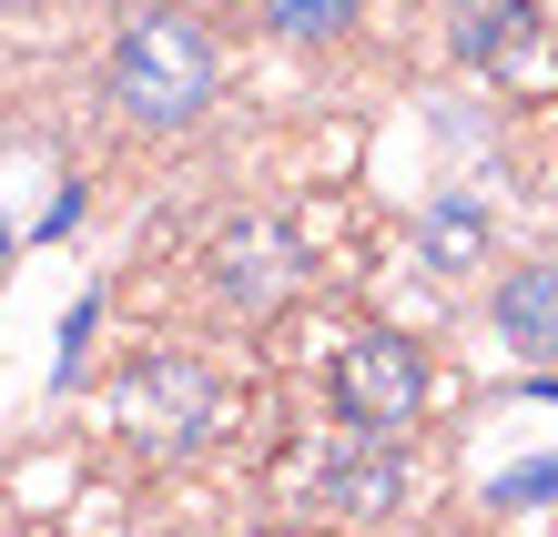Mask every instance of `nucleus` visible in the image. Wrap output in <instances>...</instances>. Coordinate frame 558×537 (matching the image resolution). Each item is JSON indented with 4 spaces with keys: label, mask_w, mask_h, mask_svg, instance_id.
Wrapping results in <instances>:
<instances>
[{
    "label": "nucleus",
    "mask_w": 558,
    "mask_h": 537,
    "mask_svg": "<svg viewBox=\"0 0 558 537\" xmlns=\"http://www.w3.org/2000/svg\"><path fill=\"white\" fill-rule=\"evenodd\" d=\"M386 447H397V436H376V456H336V466H325V508H345V517H386V508H397L407 477H397Z\"/></svg>",
    "instance_id": "obj_7"
},
{
    "label": "nucleus",
    "mask_w": 558,
    "mask_h": 537,
    "mask_svg": "<svg viewBox=\"0 0 558 537\" xmlns=\"http://www.w3.org/2000/svg\"><path fill=\"white\" fill-rule=\"evenodd\" d=\"M529 41H538V0H457V21H447V51L468 72H518Z\"/></svg>",
    "instance_id": "obj_5"
},
{
    "label": "nucleus",
    "mask_w": 558,
    "mask_h": 537,
    "mask_svg": "<svg viewBox=\"0 0 558 537\" xmlns=\"http://www.w3.org/2000/svg\"><path fill=\"white\" fill-rule=\"evenodd\" d=\"M204 284H214V305L234 325H265V315L294 305V284H305V244H294L275 213H234L204 244Z\"/></svg>",
    "instance_id": "obj_3"
},
{
    "label": "nucleus",
    "mask_w": 558,
    "mask_h": 537,
    "mask_svg": "<svg viewBox=\"0 0 558 537\" xmlns=\"http://www.w3.org/2000/svg\"><path fill=\"white\" fill-rule=\"evenodd\" d=\"M468 254H477V213H457V204H447V213H437V264L457 274Z\"/></svg>",
    "instance_id": "obj_9"
},
{
    "label": "nucleus",
    "mask_w": 558,
    "mask_h": 537,
    "mask_svg": "<svg viewBox=\"0 0 558 537\" xmlns=\"http://www.w3.org/2000/svg\"><path fill=\"white\" fill-rule=\"evenodd\" d=\"M355 11L366 0H254V21L275 41H336V30H355Z\"/></svg>",
    "instance_id": "obj_8"
},
{
    "label": "nucleus",
    "mask_w": 558,
    "mask_h": 537,
    "mask_svg": "<svg viewBox=\"0 0 558 537\" xmlns=\"http://www.w3.org/2000/svg\"><path fill=\"white\" fill-rule=\"evenodd\" d=\"M122 447H133L143 466H183V456H204L214 447V426H223V395L204 376V355H143L133 376H122Z\"/></svg>",
    "instance_id": "obj_2"
},
{
    "label": "nucleus",
    "mask_w": 558,
    "mask_h": 537,
    "mask_svg": "<svg viewBox=\"0 0 558 537\" xmlns=\"http://www.w3.org/2000/svg\"><path fill=\"white\" fill-rule=\"evenodd\" d=\"M336 416L355 436H407L426 416V355H416V334L366 325L355 345H336Z\"/></svg>",
    "instance_id": "obj_4"
},
{
    "label": "nucleus",
    "mask_w": 558,
    "mask_h": 537,
    "mask_svg": "<svg viewBox=\"0 0 558 537\" xmlns=\"http://www.w3.org/2000/svg\"><path fill=\"white\" fill-rule=\"evenodd\" d=\"M223 91V51L193 11H133L112 41V102L133 132H193Z\"/></svg>",
    "instance_id": "obj_1"
},
{
    "label": "nucleus",
    "mask_w": 558,
    "mask_h": 537,
    "mask_svg": "<svg viewBox=\"0 0 558 537\" xmlns=\"http://www.w3.org/2000/svg\"><path fill=\"white\" fill-rule=\"evenodd\" d=\"M498 334H508V355L558 365V254L518 264V274L498 284Z\"/></svg>",
    "instance_id": "obj_6"
}]
</instances>
